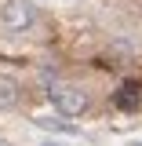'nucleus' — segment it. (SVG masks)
I'll use <instances>...</instances> for the list:
<instances>
[{
    "mask_svg": "<svg viewBox=\"0 0 142 146\" xmlns=\"http://www.w3.org/2000/svg\"><path fill=\"white\" fill-rule=\"evenodd\" d=\"M48 99L55 102V110H58L62 117H80V113L88 110V95L80 88H73V84H51V88H48Z\"/></svg>",
    "mask_w": 142,
    "mask_h": 146,
    "instance_id": "obj_1",
    "label": "nucleus"
},
{
    "mask_svg": "<svg viewBox=\"0 0 142 146\" xmlns=\"http://www.w3.org/2000/svg\"><path fill=\"white\" fill-rule=\"evenodd\" d=\"M0 22H4V29H11V33H26V29L36 22L33 0H4V7H0Z\"/></svg>",
    "mask_w": 142,
    "mask_h": 146,
    "instance_id": "obj_2",
    "label": "nucleus"
},
{
    "mask_svg": "<svg viewBox=\"0 0 142 146\" xmlns=\"http://www.w3.org/2000/svg\"><path fill=\"white\" fill-rule=\"evenodd\" d=\"M18 84L11 80V77H0V110H15L18 106Z\"/></svg>",
    "mask_w": 142,
    "mask_h": 146,
    "instance_id": "obj_3",
    "label": "nucleus"
},
{
    "mask_svg": "<svg viewBox=\"0 0 142 146\" xmlns=\"http://www.w3.org/2000/svg\"><path fill=\"white\" fill-rule=\"evenodd\" d=\"M135 99H139V84H124V88H120V95H117V106L131 110V106H135Z\"/></svg>",
    "mask_w": 142,
    "mask_h": 146,
    "instance_id": "obj_4",
    "label": "nucleus"
},
{
    "mask_svg": "<svg viewBox=\"0 0 142 146\" xmlns=\"http://www.w3.org/2000/svg\"><path fill=\"white\" fill-rule=\"evenodd\" d=\"M36 124L40 128H51V131H66V135H77V128L66 124V121H55V117H36Z\"/></svg>",
    "mask_w": 142,
    "mask_h": 146,
    "instance_id": "obj_5",
    "label": "nucleus"
}]
</instances>
